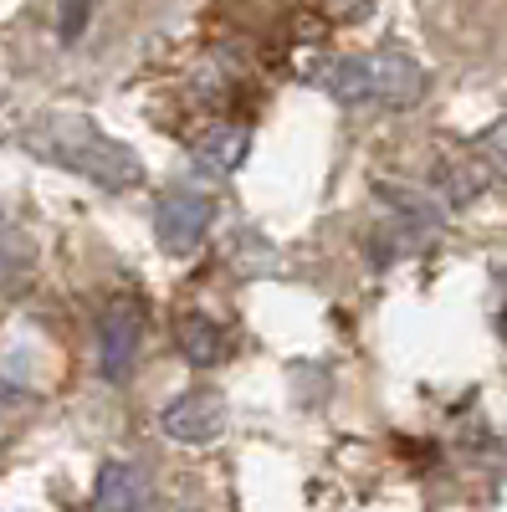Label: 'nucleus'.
Listing matches in <instances>:
<instances>
[{
  "instance_id": "f257e3e1",
  "label": "nucleus",
  "mask_w": 507,
  "mask_h": 512,
  "mask_svg": "<svg viewBox=\"0 0 507 512\" xmlns=\"http://www.w3.org/2000/svg\"><path fill=\"white\" fill-rule=\"evenodd\" d=\"M31 149H41L47 159L77 169V175H88V180H98L108 190L139 185V159L123 149V144L103 139L88 118H57L52 123V139H31Z\"/></svg>"
},
{
  "instance_id": "f03ea898",
  "label": "nucleus",
  "mask_w": 507,
  "mask_h": 512,
  "mask_svg": "<svg viewBox=\"0 0 507 512\" xmlns=\"http://www.w3.org/2000/svg\"><path fill=\"white\" fill-rule=\"evenodd\" d=\"M318 77H323V88L338 103H395V108H410L420 93H426V72H420L410 57H395V52L333 62Z\"/></svg>"
},
{
  "instance_id": "7ed1b4c3",
  "label": "nucleus",
  "mask_w": 507,
  "mask_h": 512,
  "mask_svg": "<svg viewBox=\"0 0 507 512\" xmlns=\"http://www.w3.org/2000/svg\"><path fill=\"white\" fill-rule=\"evenodd\" d=\"M210 216H216L210 195H200V190H169L159 200V210H154V236H159L164 251H175V256L195 251L205 226H210Z\"/></svg>"
},
{
  "instance_id": "20e7f679",
  "label": "nucleus",
  "mask_w": 507,
  "mask_h": 512,
  "mask_svg": "<svg viewBox=\"0 0 507 512\" xmlns=\"http://www.w3.org/2000/svg\"><path fill=\"white\" fill-rule=\"evenodd\" d=\"M164 431L175 441H190V446H205L226 431V400L216 390H190V395H175L164 410Z\"/></svg>"
},
{
  "instance_id": "39448f33",
  "label": "nucleus",
  "mask_w": 507,
  "mask_h": 512,
  "mask_svg": "<svg viewBox=\"0 0 507 512\" xmlns=\"http://www.w3.org/2000/svg\"><path fill=\"white\" fill-rule=\"evenodd\" d=\"M139 338H144V308L123 297V303H113L108 318H103V374L108 379H129Z\"/></svg>"
},
{
  "instance_id": "423d86ee",
  "label": "nucleus",
  "mask_w": 507,
  "mask_h": 512,
  "mask_svg": "<svg viewBox=\"0 0 507 512\" xmlns=\"http://www.w3.org/2000/svg\"><path fill=\"white\" fill-rule=\"evenodd\" d=\"M195 159H200L205 175H231V169L246 159V134L231 128V123H216L210 134L195 139Z\"/></svg>"
},
{
  "instance_id": "0eeeda50",
  "label": "nucleus",
  "mask_w": 507,
  "mask_h": 512,
  "mask_svg": "<svg viewBox=\"0 0 507 512\" xmlns=\"http://www.w3.org/2000/svg\"><path fill=\"white\" fill-rule=\"evenodd\" d=\"M180 349H185V359L190 364H216L221 354H226V328L216 323V318H205V313H185L180 318Z\"/></svg>"
},
{
  "instance_id": "6e6552de",
  "label": "nucleus",
  "mask_w": 507,
  "mask_h": 512,
  "mask_svg": "<svg viewBox=\"0 0 507 512\" xmlns=\"http://www.w3.org/2000/svg\"><path fill=\"white\" fill-rule=\"evenodd\" d=\"M98 512H144V482L134 466L113 461L103 472V487H98Z\"/></svg>"
},
{
  "instance_id": "1a4fd4ad",
  "label": "nucleus",
  "mask_w": 507,
  "mask_h": 512,
  "mask_svg": "<svg viewBox=\"0 0 507 512\" xmlns=\"http://www.w3.org/2000/svg\"><path fill=\"white\" fill-rule=\"evenodd\" d=\"M482 175H507V123H497L492 134L482 139Z\"/></svg>"
},
{
  "instance_id": "9d476101",
  "label": "nucleus",
  "mask_w": 507,
  "mask_h": 512,
  "mask_svg": "<svg viewBox=\"0 0 507 512\" xmlns=\"http://www.w3.org/2000/svg\"><path fill=\"white\" fill-rule=\"evenodd\" d=\"M88 6H93V0H67V6H62V36H77V31H82V21H88Z\"/></svg>"
},
{
  "instance_id": "9b49d317",
  "label": "nucleus",
  "mask_w": 507,
  "mask_h": 512,
  "mask_svg": "<svg viewBox=\"0 0 507 512\" xmlns=\"http://www.w3.org/2000/svg\"><path fill=\"white\" fill-rule=\"evenodd\" d=\"M492 323H497V333L507 338V277H502V287H497V303H492Z\"/></svg>"
},
{
  "instance_id": "f8f14e48",
  "label": "nucleus",
  "mask_w": 507,
  "mask_h": 512,
  "mask_svg": "<svg viewBox=\"0 0 507 512\" xmlns=\"http://www.w3.org/2000/svg\"><path fill=\"white\" fill-rule=\"evenodd\" d=\"M6 277H11V246L0 241V282H6Z\"/></svg>"
}]
</instances>
